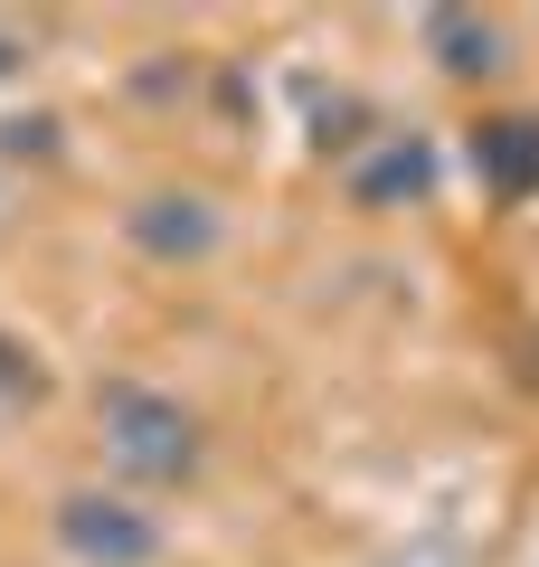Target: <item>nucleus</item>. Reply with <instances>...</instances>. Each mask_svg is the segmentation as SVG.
<instances>
[{
    "label": "nucleus",
    "instance_id": "7ed1b4c3",
    "mask_svg": "<svg viewBox=\"0 0 539 567\" xmlns=\"http://www.w3.org/2000/svg\"><path fill=\"white\" fill-rule=\"evenodd\" d=\"M123 237H133L152 265H209L218 237H227V218H218L209 189H142V199L123 208Z\"/></svg>",
    "mask_w": 539,
    "mask_h": 567
},
{
    "label": "nucleus",
    "instance_id": "0eeeda50",
    "mask_svg": "<svg viewBox=\"0 0 539 567\" xmlns=\"http://www.w3.org/2000/svg\"><path fill=\"white\" fill-rule=\"evenodd\" d=\"M39 406H48V360L20 341V331H0V435H10V425H29Z\"/></svg>",
    "mask_w": 539,
    "mask_h": 567
},
{
    "label": "nucleus",
    "instance_id": "6e6552de",
    "mask_svg": "<svg viewBox=\"0 0 539 567\" xmlns=\"http://www.w3.org/2000/svg\"><path fill=\"white\" fill-rule=\"evenodd\" d=\"M20 66H29V29L0 20V76H20Z\"/></svg>",
    "mask_w": 539,
    "mask_h": 567
},
{
    "label": "nucleus",
    "instance_id": "f03ea898",
    "mask_svg": "<svg viewBox=\"0 0 539 567\" xmlns=\"http://www.w3.org/2000/svg\"><path fill=\"white\" fill-rule=\"evenodd\" d=\"M48 539H58L67 567H161L171 558V529L142 492H114V483H77L58 492L48 511Z\"/></svg>",
    "mask_w": 539,
    "mask_h": 567
},
{
    "label": "nucleus",
    "instance_id": "20e7f679",
    "mask_svg": "<svg viewBox=\"0 0 539 567\" xmlns=\"http://www.w3.org/2000/svg\"><path fill=\"white\" fill-rule=\"evenodd\" d=\"M340 189H350V208H417L436 189V142L426 133H369L340 162Z\"/></svg>",
    "mask_w": 539,
    "mask_h": 567
},
{
    "label": "nucleus",
    "instance_id": "39448f33",
    "mask_svg": "<svg viewBox=\"0 0 539 567\" xmlns=\"http://www.w3.org/2000/svg\"><path fill=\"white\" fill-rule=\"evenodd\" d=\"M464 162H474V181L501 208H530L539 199V114H482L474 142H464Z\"/></svg>",
    "mask_w": 539,
    "mask_h": 567
},
{
    "label": "nucleus",
    "instance_id": "f257e3e1",
    "mask_svg": "<svg viewBox=\"0 0 539 567\" xmlns=\"http://www.w3.org/2000/svg\"><path fill=\"white\" fill-rule=\"evenodd\" d=\"M95 454L114 473V492H180L209 464V425H200V406H180L152 379H104L95 388Z\"/></svg>",
    "mask_w": 539,
    "mask_h": 567
},
{
    "label": "nucleus",
    "instance_id": "423d86ee",
    "mask_svg": "<svg viewBox=\"0 0 539 567\" xmlns=\"http://www.w3.org/2000/svg\"><path fill=\"white\" fill-rule=\"evenodd\" d=\"M417 39H426V58H436L445 76H464V85H482V76L511 66V29L482 20V10H426Z\"/></svg>",
    "mask_w": 539,
    "mask_h": 567
}]
</instances>
